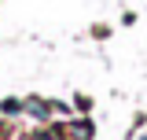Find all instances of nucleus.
Masks as SVG:
<instances>
[{
  "label": "nucleus",
  "instance_id": "1",
  "mask_svg": "<svg viewBox=\"0 0 147 140\" xmlns=\"http://www.w3.org/2000/svg\"><path fill=\"white\" fill-rule=\"evenodd\" d=\"M26 111H30L33 118H48V107L40 103V100H30V103H26Z\"/></svg>",
  "mask_w": 147,
  "mask_h": 140
},
{
  "label": "nucleus",
  "instance_id": "2",
  "mask_svg": "<svg viewBox=\"0 0 147 140\" xmlns=\"http://www.w3.org/2000/svg\"><path fill=\"white\" fill-rule=\"evenodd\" d=\"M0 111H4V114H18V100H4Z\"/></svg>",
  "mask_w": 147,
  "mask_h": 140
}]
</instances>
